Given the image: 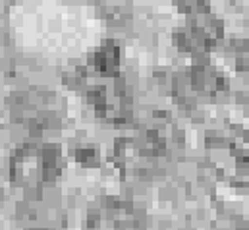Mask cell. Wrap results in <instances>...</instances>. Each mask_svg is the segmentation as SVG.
Returning <instances> with one entry per match:
<instances>
[{
  "mask_svg": "<svg viewBox=\"0 0 249 230\" xmlns=\"http://www.w3.org/2000/svg\"><path fill=\"white\" fill-rule=\"evenodd\" d=\"M89 68L103 77H114L120 70V51L114 41H105L91 57H89Z\"/></svg>",
  "mask_w": 249,
  "mask_h": 230,
  "instance_id": "obj_3",
  "label": "cell"
},
{
  "mask_svg": "<svg viewBox=\"0 0 249 230\" xmlns=\"http://www.w3.org/2000/svg\"><path fill=\"white\" fill-rule=\"evenodd\" d=\"M191 83L199 91H216L218 89V76H214L213 72H207V70L199 68V70L193 72Z\"/></svg>",
  "mask_w": 249,
  "mask_h": 230,
  "instance_id": "obj_4",
  "label": "cell"
},
{
  "mask_svg": "<svg viewBox=\"0 0 249 230\" xmlns=\"http://www.w3.org/2000/svg\"><path fill=\"white\" fill-rule=\"evenodd\" d=\"M62 171L60 153L54 145L23 143L10 159V180L27 193H41L53 186Z\"/></svg>",
  "mask_w": 249,
  "mask_h": 230,
  "instance_id": "obj_1",
  "label": "cell"
},
{
  "mask_svg": "<svg viewBox=\"0 0 249 230\" xmlns=\"http://www.w3.org/2000/svg\"><path fill=\"white\" fill-rule=\"evenodd\" d=\"M54 105L56 103L53 95L31 89L16 97L12 115L16 122H21L31 130H47L53 126V122H58V109Z\"/></svg>",
  "mask_w": 249,
  "mask_h": 230,
  "instance_id": "obj_2",
  "label": "cell"
},
{
  "mask_svg": "<svg viewBox=\"0 0 249 230\" xmlns=\"http://www.w3.org/2000/svg\"><path fill=\"white\" fill-rule=\"evenodd\" d=\"M75 157H77V161H79L81 165L91 167V165L97 163V149H77Z\"/></svg>",
  "mask_w": 249,
  "mask_h": 230,
  "instance_id": "obj_5",
  "label": "cell"
}]
</instances>
